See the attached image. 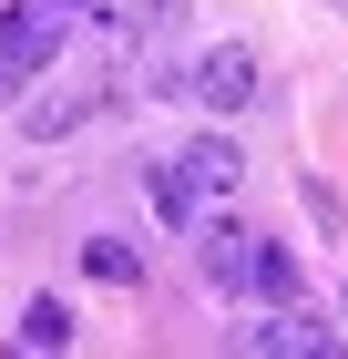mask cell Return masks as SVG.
<instances>
[{"label":"cell","mask_w":348,"mask_h":359,"mask_svg":"<svg viewBox=\"0 0 348 359\" xmlns=\"http://www.w3.org/2000/svg\"><path fill=\"white\" fill-rule=\"evenodd\" d=\"M62 21H72V11H52V0H11V11H0V103L21 93V72H41V62L62 52Z\"/></svg>","instance_id":"cell-1"},{"label":"cell","mask_w":348,"mask_h":359,"mask_svg":"<svg viewBox=\"0 0 348 359\" xmlns=\"http://www.w3.org/2000/svg\"><path fill=\"white\" fill-rule=\"evenodd\" d=\"M185 93H195L205 113H246V103H256V52H246V41H215V52H195Z\"/></svg>","instance_id":"cell-2"},{"label":"cell","mask_w":348,"mask_h":359,"mask_svg":"<svg viewBox=\"0 0 348 359\" xmlns=\"http://www.w3.org/2000/svg\"><path fill=\"white\" fill-rule=\"evenodd\" d=\"M195 267H205V287H215V298H246V287H256V236H246L236 216H225V226H205V236H195Z\"/></svg>","instance_id":"cell-3"},{"label":"cell","mask_w":348,"mask_h":359,"mask_svg":"<svg viewBox=\"0 0 348 359\" xmlns=\"http://www.w3.org/2000/svg\"><path fill=\"white\" fill-rule=\"evenodd\" d=\"M246 349H267V359H307V349H338V329H318L307 308H287V318H256V329H246Z\"/></svg>","instance_id":"cell-4"},{"label":"cell","mask_w":348,"mask_h":359,"mask_svg":"<svg viewBox=\"0 0 348 359\" xmlns=\"http://www.w3.org/2000/svg\"><path fill=\"white\" fill-rule=\"evenodd\" d=\"M144 195H154V216L174 226V236H185V226H195V205H205V185H195L185 165H154V175H144Z\"/></svg>","instance_id":"cell-5"},{"label":"cell","mask_w":348,"mask_h":359,"mask_svg":"<svg viewBox=\"0 0 348 359\" xmlns=\"http://www.w3.org/2000/svg\"><path fill=\"white\" fill-rule=\"evenodd\" d=\"M185 175H195V185H205V195H236L246 154H236V144H225V134H195V144H185Z\"/></svg>","instance_id":"cell-6"},{"label":"cell","mask_w":348,"mask_h":359,"mask_svg":"<svg viewBox=\"0 0 348 359\" xmlns=\"http://www.w3.org/2000/svg\"><path fill=\"white\" fill-rule=\"evenodd\" d=\"M256 298H267V308H297V298H307V277H297L287 247H256Z\"/></svg>","instance_id":"cell-7"},{"label":"cell","mask_w":348,"mask_h":359,"mask_svg":"<svg viewBox=\"0 0 348 359\" xmlns=\"http://www.w3.org/2000/svg\"><path fill=\"white\" fill-rule=\"evenodd\" d=\"M92 103H103V93H62V103H31L21 123H31V144H52V134H72V123H92Z\"/></svg>","instance_id":"cell-8"},{"label":"cell","mask_w":348,"mask_h":359,"mask_svg":"<svg viewBox=\"0 0 348 359\" xmlns=\"http://www.w3.org/2000/svg\"><path fill=\"white\" fill-rule=\"evenodd\" d=\"M21 349H72V308H62V298H31L21 308Z\"/></svg>","instance_id":"cell-9"},{"label":"cell","mask_w":348,"mask_h":359,"mask_svg":"<svg viewBox=\"0 0 348 359\" xmlns=\"http://www.w3.org/2000/svg\"><path fill=\"white\" fill-rule=\"evenodd\" d=\"M82 267L103 277V287H134V277H144V257L123 247V236H92V247H82Z\"/></svg>","instance_id":"cell-10"},{"label":"cell","mask_w":348,"mask_h":359,"mask_svg":"<svg viewBox=\"0 0 348 359\" xmlns=\"http://www.w3.org/2000/svg\"><path fill=\"white\" fill-rule=\"evenodd\" d=\"M52 11H103V0H52Z\"/></svg>","instance_id":"cell-11"},{"label":"cell","mask_w":348,"mask_h":359,"mask_svg":"<svg viewBox=\"0 0 348 359\" xmlns=\"http://www.w3.org/2000/svg\"><path fill=\"white\" fill-rule=\"evenodd\" d=\"M338 308H348V298H338Z\"/></svg>","instance_id":"cell-12"}]
</instances>
